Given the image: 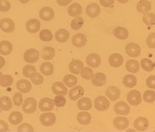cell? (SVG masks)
<instances>
[{
  "label": "cell",
  "mask_w": 155,
  "mask_h": 132,
  "mask_svg": "<svg viewBox=\"0 0 155 132\" xmlns=\"http://www.w3.org/2000/svg\"><path fill=\"white\" fill-rule=\"evenodd\" d=\"M137 78L134 75L131 74H127L123 78V81L122 83L125 85L126 87L127 88H132L137 85Z\"/></svg>",
  "instance_id": "e575fe53"
},
{
  "label": "cell",
  "mask_w": 155,
  "mask_h": 132,
  "mask_svg": "<svg viewBox=\"0 0 155 132\" xmlns=\"http://www.w3.org/2000/svg\"><path fill=\"white\" fill-rule=\"evenodd\" d=\"M13 45L8 41H2L0 42V54L2 55H8L12 52Z\"/></svg>",
  "instance_id": "484cf974"
},
{
  "label": "cell",
  "mask_w": 155,
  "mask_h": 132,
  "mask_svg": "<svg viewBox=\"0 0 155 132\" xmlns=\"http://www.w3.org/2000/svg\"><path fill=\"white\" fill-rule=\"evenodd\" d=\"M23 120V116L19 111H14L11 113L9 115L8 120L10 123L12 124V125H18V124L21 123Z\"/></svg>",
  "instance_id": "d590c367"
},
{
  "label": "cell",
  "mask_w": 155,
  "mask_h": 132,
  "mask_svg": "<svg viewBox=\"0 0 155 132\" xmlns=\"http://www.w3.org/2000/svg\"><path fill=\"white\" fill-rule=\"evenodd\" d=\"M84 23V19L81 17L78 16V17H75V18L72 19L70 22V27L72 28V29L77 31L82 28Z\"/></svg>",
  "instance_id": "8d00e7d4"
},
{
  "label": "cell",
  "mask_w": 155,
  "mask_h": 132,
  "mask_svg": "<svg viewBox=\"0 0 155 132\" xmlns=\"http://www.w3.org/2000/svg\"><path fill=\"white\" fill-rule=\"evenodd\" d=\"M105 95L110 101L115 102L120 97V90L116 86H110L106 89Z\"/></svg>",
  "instance_id": "30bf717a"
},
{
  "label": "cell",
  "mask_w": 155,
  "mask_h": 132,
  "mask_svg": "<svg viewBox=\"0 0 155 132\" xmlns=\"http://www.w3.org/2000/svg\"><path fill=\"white\" fill-rule=\"evenodd\" d=\"M108 61H109V64L111 67L117 68V67H121L123 64L124 59L122 54H120L119 53H114L110 56Z\"/></svg>",
  "instance_id": "5bb4252c"
},
{
  "label": "cell",
  "mask_w": 155,
  "mask_h": 132,
  "mask_svg": "<svg viewBox=\"0 0 155 132\" xmlns=\"http://www.w3.org/2000/svg\"><path fill=\"white\" fill-rule=\"evenodd\" d=\"M40 52L35 49H29L24 53L23 58L28 64H35L38 61Z\"/></svg>",
  "instance_id": "5b68a950"
},
{
  "label": "cell",
  "mask_w": 155,
  "mask_h": 132,
  "mask_svg": "<svg viewBox=\"0 0 155 132\" xmlns=\"http://www.w3.org/2000/svg\"><path fill=\"white\" fill-rule=\"evenodd\" d=\"M114 35L119 40H126L129 36L127 30L124 27H116L114 30Z\"/></svg>",
  "instance_id": "1f68e13d"
},
{
  "label": "cell",
  "mask_w": 155,
  "mask_h": 132,
  "mask_svg": "<svg viewBox=\"0 0 155 132\" xmlns=\"http://www.w3.org/2000/svg\"><path fill=\"white\" fill-rule=\"evenodd\" d=\"M40 72L45 76H49L54 73V66L50 62H44L40 67Z\"/></svg>",
  "instance_id": "4dcf8cb0"
},
{
  "label": "cell",
  "mask_w": 155,
  "mask_h": 132,
  "mask_svg": "<svg viewBox=\"0 0 155 132\" xmlns=\"http://www.w3.org/2000/svg\"><path fill=\"white\" fill-rule=\"evenodd\" d=\"M0 29L5 33H11L15 29V23L11 19L4 18L0 20Z\"/></svg>",
  "instance_id": "52a82bcc"
},
{
  "label": "cell",
  "mask_w": 155,
  "mask_h": 132,
  "mask_svg": "<svg viewBox=\"0 0 155 132\" xmlns=\"http://www.w3.org/2000/svg\"><path fill=\"white\" fill-rule=\"evenodd\" d=\"M127 100L132 106H137L142 102V95L140 91L137 90H132L127 93Z\"/></svg>",
  "instance_id": "6da1fadb"
},
{
  "label": "cell",
  "mask_w": 155,
  "mask_h": 132,
  "mask_svg": "<svg viewBox=\"0 0 155 132\" xmlns=\"http://www.w3.org/2000/svg\"><path fill=\"white\" fill-rule=\"evenodd\" d=\"M51 90L54 94L59 96H66L68 93V90L64 83L63 84L62 82L60 81L54 82L51 86Z\"/></svg>",
  "instance_id": "2e32d148"
},
{
  "label": "cell",
  "mask_w": 155,
  "mask_h": 132,
  "mask_svg": "<svg viewBox=\"0 0 155 132\" xmlns=\"http://www.w3.org/2000/svg\"><path fill=\"white\" fill-rule=\"evenodd\" d=\"M141 67L145 71L151 72L154 70L155 64L152 61L148 58H143L141 60Z\"/></svg>",
  "instance_id": "74e56055"
},
{
  "label": "cell",
  "mask_w": 155,
  "mask_h": 132,
  "mask_svg": "<svg viewBox=\"0 0 155 132\" xmlns=\"http://www.w3.org/2000/svg\"><path fill=\"white\" fill-rule=\"evenodd\" d=\"M82 78L85 80H90L92 79V78L93 77V71L92 69H90V67H84L83 69L81 70V71L80 72Z\"/></svg>",
  "instance_id": "ee69618b"
},
{
  "label": "cell",
  "mask_w": 155,
  "mask_h": 132,
  "mask_svg": "<svg viewBox=\"0 0 155 132\" xmlns=\"http://www.w3.org/2000/svg\"><path fill=\"white\" fill-rule=\"evenodd\" d=\"M24 113L28 114H31L37 110V101L34 98H27L24 101L22 107Z\"/></svg>",
  "instance_id": "7a4b0ae2"
},
{
  "label": "cell",
  "mask_w": 155,
  "mask_h": 132,
  "mask_svg": "<svg viewBox=\"0 0 155 132\" xmlns=\"http://www.w3.org/2000/svg\"><path fill=\"white\" fill-rule=\"evenodd\" d=\"M54 100L50 98H43L39 102V109L43 112L51 111L54 108Z\"/></svg>",
  "instance_id": "9c48e42d"
},
{
  "label": "cell",
  "mask_w": 155,
  "mask_h": 132,
  "mask_svg": "<svg viewBox=\"0 0 155 132\" xmlns=\"http://www.w3.org/2000/svg\"><path fill=\"white\" fill-rule=\"evenodd\" d=\"M95 108L98 111H104L110 107V102L105 96H99L94 100Z\"/></svg>",
  "instance_id": "3957f363"
},
{
  "label": "cell",
  "mask_w": 155,
  "mask_h": 132,
  "mask_svg": "<svg viewBox=\"0 0 155 132\" xmlns=\"http://www.w3.org/2000/svg\"><path fill=\"white\" fill-rule=\"evenodd\" d=\"M128 119L124 117H117L114 120V127L118 130H125L128 127Z\"/></svg>",
  "instance_id": "44dd1931"
},
{
  "label": "cell",
  "mask_w": 155,
  "mask_h": 132,
  "mask_svg": "<svg viewBox=\"0 0 155 132\" xmlns=\"http://www.w3.org/2000/svg\"><path fill=\"white\" fill-rule=\"evenodd\" d=\"M84 64L81 61L77 60V59H74L69 63V70L72 73L75 74V75H78L80 74L81 71L83 69Z\"/></svg>",
  "instance_id": "ffe728a7"
},
{
  "label": "cell",
  "mask_w": 155,
  "mask_h": 132,
  "mask_svg": "<svg viewBox=\"0 0 155 132\" xmlns=\"http://www.w3.org/2000/svg\"><path fill=\"white\" fill-rule=\"evenodd\" d=\"M54 105H55L56 107H62L66 105L67 99L64 97V96H59V95H57L54 99Z\"/></svg>",
  "instance_id": "7dc6e473"
},
{
  "label": "cell",
  "mask_w": 155,
  "mask_h": 132,
  "mask_svg": "<svg viewBox=\"0 0 155 132\" xmlns=\"http://www.w3.org/2000/svg\"><path fill=\"white\" fill-rule=\"evenodd\" d=\"M101 12V8L96 3H91L87 6L86 13L90 18H96Z\"/></svg>",
  "instance_id": "9a60e30c"
},
{
  "label": "cell",
  "mask_w": 155,
  "mask_h": 132,
  "mask_svg": "<svg viewBox=\"0 0 155 132\" xmlns=\"http://www.w3.org/2000/svg\"><path fill=\"white\" fill-rule=\"evenodd\" d=\"M31 82L35 85H41L44 81V78L41 74L38 73V72H35L32 77L31 78Z\"/></svg>",
  "instance_id": "bcb514c9"
},
{
  "label": "cell",
  "mask_w": 155,
  "mask_h": 132,
  "mask_svg": "<svg viewBox=\"0 0 155 132\" xmlns=\"http://www.w3.org/2000/svg\"><path fill=\"white\" fill-rule=\"evenodd\" d=\"M143 21L147 25H155V14L153 13H146L143 17Z\"/></svg>",
  "instance_id": "7bdbcfd3"
},
{
  "label": "cell",
  "mask_w": 155,
  "mask_h": 132,
  "mask_svg": "<svg viewBox=\"0 0 155 132\" xmlns=\"http://www.w3.org/2000/svg\"><path fill=\"white\" fill-rule=\"evenodd\" d=\"M54 37H55L56 41L58 42L64 43H66V42L69 40V33L67 29H65V28H61V29L58 30L57 31H56Z\"/></svg>",
  "instance_id": "f546056e"
},
{
  "label": "cell",
  "mask_w": 155,
  "mask_h": 132,
  "mask_svg": "<svg viewBox=\"0 0 155 132\" xmlns=\"http://www.w3.org/2000/svg\"><path fill=\"white\" fill-rule=\"evenodd\" d=\"M5 65V59L0 56V69L2 68Z\"/></svg>",
  "instance_id": "6f0895ef"
},
{
  "label": "cell",
  "mask_w": 155,
  "mask_h": 132,
  "mask_svg": "<svg viewBox=\"0 0 155 132\" xmlns=\"http://www.w3.org/2000/svg\"><path fill=\"white\" fill-rule=\"evenodd\" d=\"M40 40L43 42H49L52 41L53 39V35L51 33V31L48 29H43L41 30L39 35Z\"/></svg>",
  "instance_id": "b9f144b4"
},
{
  "label": "cell",
  "mask_w": 155,
  "mask_h": 132,
  "mask_svg": "<svg viewBox=\"0 0 155 132\" xmlns=\"http://www.w3.org/2000/svg\"><path fill=\"white\" fill-rule=\"evenodd\" d=\"M17 88L21 93H26L31 91L32 86L30 81L26 79H20L17 82Z\"/></svg>",
  "instance_id": "cb8c5ba5"
},
{
  "label": "cell",
  "mask_w": 155,
  "mask_h": 132,
  "mask_svg": "<svg viewBox=\"0 0 155 132\" xmlns=\"http://www.w3.org/2000/svg\"><path fill=\"white\" fill-rule=\"evenodd\" d=\"M29 1H30V0H19V2H20L21 3H22V4H26V3H28Z\"/></svg>",
  "instance_id": "91938a15"
},
{
  "label": "cell",
  "mask_w": 155,
  "mask_h": 132,
  "mask_svg": "<svg viewBox=\"0 0 155 132\" xmlns=\"http://www.w3.org/2000/svg\"><path fill=\"white\" fill-rule=\"evenodd\" d=\"M72 2V0H57V3L60 6H67L68 5H69Z\"/></svg>",
  "instance_id": "9f6ffc18"
},
{
  "label": "cell",
  "mask_w": 155,
  "mask_h": 132,
  "mask_svg": "<svg viewBox=\"0 0 155 132\" xmlns=\"http://www.w3.org/2000/svg\"><path fill=\"white\" fill-rule=\"evenodd\" d=\"M86 61L87 64L90 67H93V68H97L101 64V58H100V56L98 54L90 53V54L87 55Z\"/></svg>",
  "instance_id": "e0dca14e"
},
{
  "label": "cell",
  "mask_w": 155,
  "mask_h": 132,
  "mask_svg": "<svg viewBox=\"0 0 155 132\" xmlns=\"http://www.w3.org/2000/svg\"><path fill=\"white\" fill-rule=\"evenodd\" d=\"M72 43L74 46L77 48H81L84 46L87 43V38L84 35L81 33L76 34L72 38Z\"/></svg>",
  "instance_id": "ac0fdd59"
},
{
  "label": "cell",
  "mask_w": 155,
  "mask_h": 132,
  "mask_svg": "<svg viewBox=\"0 0 155 132\" xmlns=\"http://www.w3.org/2000/svg\"><path fill=\"white\" fill-rule=\"evenodd\" d=\"M115 0H99L100 5L104 8H110L114 4Z\"/></svg>",
  "instance_id": "db71d44e"
},
{
  "label": "cell",
  "mask_w": 155,
  "mask_h": 132,
  "mask_svg": "<svg viewBox=\"0 0 155 132\" xmlns=\"http://www.w3.org/2000/svg\"><path fill=\"white\" fill-rule=\"evenodd\" d=\"M2 72H0V77L2 76Z\"/></svg>",
  "instance_id": "6125c7cd"
},
{
  "label": "cell",
  "mask_w": 155,
  "mask_h": 132,
  "mask_svg": "<svg viewBox=\"0 0 155 132\" xmlns=\"http://www.w3.org/2000/svg\"><path fill=\"white\" fill-rule=\"evenodd\" d=\"M25 27L29 33L35 34L40 29V22L37 19H30L26 22Z\"/></svg>",
  "instance_id": "7c38bea8"
},
{
  "label": "cell",
  "mask_w": 155,
  "mask_h": 132,
  "mask_svg": "<svg viewBox=\"0 0 155 132\" xmlns=\"http://www.w3.org/2000/svg\"><path fill=\"white\" fill-rule=\"evenodd\" d=\"M125 52L131 58H137L141 53V48L137 43H129L125 46Z\"/></svg>",
  "instance_id": "8992f818"
},
{
  "label": "cell",
  "mask_w": 155,
  "mask_h": 132,
  "mask_svg": "<svg viewBox=\"0 0 155 132\" xmlns=\"http://www.w3.org/2000/svg\"><path fill=\"white\" fill-rule=\"evenodd\" d=\"M14 83V78L10 75H2L0 77V86L3 87H8L11 86Z\"/></svg>",
  "instance_id": "f35d334b"
},
{
  "label": "cell",
  "mask_w": 155,
  "mask_h": 132,
  "mask_svg": "<svg viewBox=\"0 0 155 132\" xmlns=\"http://www.w3.org/2000/svg\"><path fill=\"white\" fill-rule=\"evenodd\" d=\"M35 72H37L36 68H35V66L31 65V64H27L22 69V74L25 78H31Z\"/></svg>",
  "instance_id": "ab89813d"
},
{
  "label": "cell",
  "mask_w": 155,
  "mask_h": 132,
  "mask_svg": "<svg viewBox=\"0 0 155 132\" xmlns=\"http://www.w3.org/2000/svg\"><path fill=\"white\" fill-rule=\"evenodd\" d=\"M13 102H14V105L17 106V107H19L23 102V98H22V93H18V92L14 93V96H13Z\"/></svg>",
  "instance_id": "c3c4849f"
},
{
  "label": "cell",
  "mask_w": 155,
  "mask_h": 132,
  "mask_svg": "<svg viewBox=\"0 0 155 132\" xmlns=\"http://www.w3.org/2000/svg\"><path fill=\"white\" fill-rule=\"evenodd\" d=\"M18 131H34L32 125L29 123H22L17 128Z\"/></svg>",
  "instance_id": "816d5d0a"
},
{
  "label": "cell",
  "mask_w": 155,
  "mask_h": 132,
  "mask_svg": "<svg viewBox=\"0 0 155 132\" xmlns=\"http://www.w3.org/2000/svg\"><path fill=\"white\" fill-rule=\"evenodd\" d=\"M151 9V3L148 0H140L137 5V10L141 14H146Z\"/></svg>",
  "instance_id": "83f0119b"
},
{
  "label": "cell",
  "mask_w": 155,
  "mask_h": 132,
  "mask_svg": "<svg viewBox=\"0 0 155 132\" xmlns=\"http://www.w3.org/2000/svg\"><path fill=\"white\" fill-rule=\"evenodd\" d=\"M134 126L137 131H144L148 129V126H149V122L145 117H138V118L136 119L134 122Z\"/></svg>",
  "instance_id": "8fae6325"
},
{
  "label": "cell",
  "mask_w": 155,
  "mask_h": 132,
  "mask_svg": "<svg viewBox=\"0 0 155 132\" xmlns=\"http://www.w3.org/2000/svg\"><path fill=\"white\" fill-rule=\"evenodd\" d=\"M107 82L106 75L103 72H97L92 78V84L96 87H101Z\"/></svg>",
  "instance_id": "7402d4cb"
},
{
  "label": "cell",
  "mask_w": 155,
  "mask_h": 132,
  "mask_svg": "<svg viewBox=\"0 0 155 132\" xmlns=\"http://www.w3.org/2000/svg\"><path fill=\"white\" fill-rule=\"evenodd\" d=\"M40 122L44 126H51L56 122V116L54 113L48 112L40 116Z\"/></svg>",
  "instance_id": "277c9868"
},
{
  "label": "cell",
  "mask_w": 155,
  "mask_h": 132,
  "mask_svg": "<svg viewBox=\"0 0 155 132\" xmlns=\"http://www.w3.org/2000/svg\"><path fill=\"white\" fill-rule=\"evenodd\" d=\"M127 131H134V129H129V130H127Z\"/></svg>",
  "instance_id": "94428289"
},
{
  "label": "cell",
  "mask_w": 155,
  "mask_h": 132,
  "mask_svg": "<svg viewBox=\"0 0 155 132\" xmlns=\"http://www.w3.org/2000/svg\"><path fill=\"white\" fill-rule=\"evenodd\" d=\"M154 1H155V0H154Z\"/></svg>",
  "instance_id": "be15d7a7"
},
{
  "label": "cell",
  "mask_w": 155,
  "mask_h": 132,
  "mask_svg": "<svg viewBox=\"0 0 155 132\" xmlns=\"http://www.w3.org/2000/svg\"><path fill=\"white\" fill-rule=\"evenodd\" d=\"M114 111L119 115H128L130 112V107L125 102L120 101L114 105Z\"/></svg>",
  "instance_id": "ba28073f"
},
{
  "label": "cell",
  "mask_w": 155,
  "mask_h": 132,
  "mask_svg": "<svg viewBox=\"0 0 155 132\" xmlns=\"http://www.w3.org/2000/svg\"><path fill=\"white\" fill-rule=\"evenodd\" d=\"M11 2L8 0H0V12H6L11 9Z\"/></svg>",
  "instance_id": "f907efd6"
},
{
  "label": "cell",
  "mask_w": 155,
  "mask_h": 132,
  "mask_svg": "<svg viewBox=\"0 0 155 132\" xmlns=\"http://www.w3.org/2000/svg\"><path fill=\"white\" fill-rule=\"evenodd\" d=\"M82 10H83V8H82V6L80 4H78V3H73V4L69 6L67 11L68 14L70 17H78L81 14Z\"/></svg>",
  "instance_id": "f1b7e54d"
},
{
  "label": "cell",
  "mask_w": 155,
  "mask_h": 132,
  "mask_svg": "<svg viewBox=\"0 0 155 132\" xmlns=\"http://www.w3.org/2000/svg\"><path fill=\"white\" fill-rule=\"evenodd\" d=\"M147 46L150 49H154L155 48V32L151 33L148 35L146 39Z\"/></svg>",
  "instance_id": "681fc988"
},
{
  "label": "cell",
  "mask_w": 155,
  "mask_h": 132,
  "mask_svg": "<svg viewBox=\"0 0 155 132\" xmlns=\"http://www.w3.org/2000/svg\"><path fill=\"white\" fill-rule=\"evenodd\" d=\"M125 68L130 73H137L140 70V64L136 60H128L125 64Z\"/></svg>",
  "instance_id": "836d02e7"
},
{
  "label": "cell",
  "mask_w": 155,
  "mask_h": 132,
  "mask_svg": "<svg viewBox=\"0 0 155 132\" xmlns=\"http://www.w3.org/2000/svg\"><path fill=\"white\" fill-rule=\"evenodd\" d=\"M42 58L45 61H51L55 56V50L51 46H46L42 49Z\"/></svg>",
  "instance_id": "4316f807"
},
{
  "label": "cell",
  "mask_w": 155,
  "mask_h": 132,
  "mask_svg": "<svg viewBox=\"0 0 155 132\" xmlns=\"http://www.w3.org/2000/svg\"><path fill=\"white\" fill-rule=\"evenodd\" d=\"M146 85L150 89H155V75H151L147 78Z\"/></svg>",
  "instance_id": "f5cc1de1"
},
{
  "label": "cell",
  "mask_w": 155,
  "mask_h": 132,
  "mask_svg": "<svg viewBox=\"0 0 155 132\" xmlns=\"http://www.w3.org/2000/svg\"><path fill=\"white\" fill-rule=\"evenodd\" d=\"M84 93V90L81 86H76L72 87L69 93V97L71 100L77 101Z\"/></svg>",
  "instance_id": "d6986e66"
},
{
  "label": "cell",
  "mask_w": 155,
  "mask_h": 132,
  "mask_svg": "<svg viewBox=\"0 0 155 132\" xmlns=\"http://www.w3.org/2000/svg\"><path fill=\"white\" fill-rule=\"evenodd\" d=\"M40 18L43 21H50L54 17V11L51 8L43 7L39 13Z\"/></svg>",
  "instance_id": "4fadbf2b"
},
{
  "label": "cell",
  "mask_w": 155,
  "mask_h": 132,
  "mask_svg": "<svg viewBox=\"0 0 155 132\" xmlns=\"http://www.w3.org/2000/svg\"><path fill=\"white\" fill-rule=\"evenodd\" d=\"M92 117L91 114L87 111L79 112L77 115V120L79 124L83 125H89L91 122Z\"/></svg>",
  "instance_id": "d4e9b609"
},
{
  "label": "cell",
  "mask_w": 155,
  "mask_h": 132,
  "mask_svg": "<svg viewBox=\"0 0 155 132\" xmlns=\"http://www.w3.org/2000/svg\"><path fill=\"white\" fill-rule=\"evenodd\" d=\"M64 84L67 85L68 87H73L78 83V78L75 75H67L64 78Z\"/></svg>",
  "instance_id": "60d3db41"
},
{
  "label": "cell",
  "mask_w": 155,
  "mask_h": 132,
  "mask_svg": "<svg viewBox=\"0 0 155 132\" xmlns=\"http://www.w3.org/2000/svg\"><path fill=\"white\" fill-rule=\"evenodd\" d=\"M119 3H122V4H125V3L128 2L129 0H117Z\"/></svg>",
  "instance_id": "680465c9"
},
{
  "label": "cell",
  "mask_w": 155,
  "mask_h": 132,
  "mask_svg": "<svg viewBox=\"0 0 155 132\" xmlns=\"http://www.w3.org/2000/svg\"><path fill=\"white\" fill-rule=\"evenodd\" d=\"M12 101L8 96L0 97V109L3 111H8L12 107Z\"/></svg>",
  "instance_id": "d6a6232c"
},
{
  "label": "cell",
  "mask_w": 155,
  "mask_h": 132,
  "mask_svg": "<svg viewBox=\"0 0 155 132\" xmlns=\"http://www.w3.org/2000/svg\"><path fill=\"white\" fill-rule=\"evenodd\" d=\"M77 106L81 111H90L93 107V103L90 98L84 97L78 101Z\"/></svg>",
  "instance_id": "603a6c76"
},
{
  "label": "cell",
  "mask_w": 155,
  "mask_h": 132,
  "mask_svg": "<svg viewBox=\"0 0 155 132\" xmlns=\"http://www.w3.org/2000/svg\"><path fill=\"white\" fill-rule=\"evenodd\" d=\"M143 100L147 103H152L155 101V92L154 91H146L143 93Z\"/></svg>",
  "instance_id": "f6af8a7d"
},
{
  "label": "cell",
  "mask_w": 155,
  "mask_h": 132,
  "mask_svg": "<svg viewBox=\"0 0 155 132\" xmlns=\"http://www.w3.org/2000/svg\"><path fill=\"white\" fill-rule=\"evenodd\" d=\"M9 130V126L4 120H0V131H7Z\"/></svg>",
  "instance_id": "11a10c76"
}]
</instances>
